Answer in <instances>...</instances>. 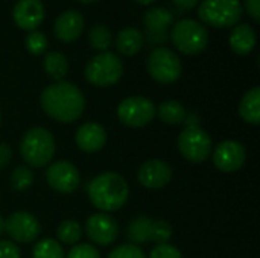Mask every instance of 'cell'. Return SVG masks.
<instances>
[{
  "mask_svg": "<svg viewBox=\"0 0 260 258\" xmlns=\"http://www.w3.org/2000/svg\"><path fill=\"white\" fill-rule=\"evenodd\" d=\"M171 40L181 53L193 56L201 53L207 47L209 32L200 21L183 18L172 26Z\"/></svg>",
  "mask_w": 260,
  "mask_h": 258,
  "instance_id": "4",
  "label": "cell"
},
{
  "mask_svg": "<svg viewBox=\"0 0 260 258\" xmlns=\"http://www.w3.org/2000/svg\"><path fill=\"white\" fill-rule=\"evenodd\" d=\"M174 23V14L166 8H152L145 14V30L149 44H163L169 38V26Z\"/></svg>",
  "mask_w": 260,
  "mask_h": 258,
  "instance_id": "15",
  "label": "cell"
},
{
  "mask_svg": "<svg viewBox=\"0 0 260 258\" xmlns=\"http://www.w3.org/2000/svg\"><path fill=\"white\" fill-rule=\"evenodd\" d=\"M245 9L254 21H260V0H245Z\"/></svg>",
  "mask_w": 260,
  "mask_h": 258,
  "instance_id": "36",
  "label": "cell"
},
{
  "mask_svg": "<svg viewBox=\"0 0 260 258\" xmlns=\"http://www.w3.org/2000/svg\"><path fill=\"white\" fill-rule=\"evenodd\" d=\"M66 258H101V254L94 245L90 243H79L73 245Z\"/></svg>",
  "mask_w": 260,
  "mask_h": 258,
  "instance_id": "32",
  "label": "cell"
},
{
  "mask_svg": "<svg viewBox=\"0 0 260 258\" xmlns=\"http://www.w3.org/2000/svg\"><path fill=\"white\" fill-rule=\"evenodd\" d=\"M171 237H172V227L169 222H166L163 219L151 222L149 242H154L157 245H166V243H169Z\"/></svg>",
  "mask_w": 260,
  "mask_h": 258,
  "instance_id": "29",
  "label": "cell"
},
{
  "mask_svg": "<svg viewBox=\"0 0 260 258\" xmlns=\"http://www.w3.org/2000/svg\"><path fill=\"white\" fill-rule=\"evenodd\" d=\"M56 152L55 138L46 128H30L20 141V155L30 167L40 169L47 166Z\"/></svg>",
  "mask_w": 260,
  "mask_h": 258,
  "instance_id": "3",
  "label": "cell"
},
{
  "mask_svg": "<svg viewBox=\"0 0 260 258\" xmlns=\"http://www.w3.org/2000/svg\"><path fill=\"white\" fill-rule=\"evenodd\" d=\"M177 6L180 8H184V9H190V8H195L198 5L200 0H172Z\"/></svg>",
  "mask_w": 260,
  "mask_h": 258,
  "instance_id": "37",
  "label": "cell"
},
{
  "mask_svg": "<svg viewBox=\"0 0 260 258\" xmlns=\"http://www.w3.org/2000/svg\"><path fill=\"white\" fill-rule=\"evenodd\" d=\"M155 117V105L143 96H131L123 99L117 106V119L128 128H143Z\"/></svg>",
  "mask_w": 260,
  "mask_h": 258,
  "instance_id": "9",
  "label": "cell"
},
{
  "mask_svg": "<svg viewBox=\"0 0 260 258\" xmlns=\"http://www.w3.org/2000/svg\"><path fill=\"white\" fill-rule=\"evenodd\" d=\"M177 146L183 158L195 164L207 161L213 148L210 135L200 125L186 126L178 135Z\"/></svg>",
  "mask_w": 260,
  "mask_h": 258,
  "instance_id": "6",
  "label": "cell"
},
{
  "mask_svg": "<svg viewBox=\"0 0 260 258\" xmlns=\"http://www.w3.org/2000/svg\"><path fill=\"white\" fill-rule=\"evenodd\" d=\"M81 3H93V2H98V0H78Z\"/></svg>",
  "mask_w": 260,
  "mask_h": 258,
  "instance_id": "40",
  "label": "cell"
},
{
  "mask_svg": "<svg viewBox=\"0 0 260 258\" xmlns=\"http://www.w3.org/2000/svg\"><path fill=\"white\" fill-rule=\"evenodd\" d=\"M3 233H5V219L0 216V236H2Z\"/></svg>",
  "mask_w": 260,
  "mask_h": 258,
  "instance_id": "38",
  "label": "cell"
},
{
  "mask_svg": "<svg viewBox=\"0 0 260 258\" xmlns=\"http://www.w3.org/2000/svg\"><path fill=\"white\" fill-rule=\"evenodd\" d=\"M137 179L145 189L158 190L171 182L172 169L166 161L160 158L146 160L137 170Z\"/></svg>",
  "mask_w": 260,
  "mask_h": 258,
  "instance_id": "14",
  "label": "cell"
},
{
  "mask_svg": "<svg viewBox=\"0 0 260 258\" xmlns=\"http://www.w3.org/2000/svg\"><path fill=\"white\" fill-rule=\"evenodd\" d=\"M46 181L49 187L53 189L55 192L62 195H70L76 192V189L79 187L81 176L78 169L72 163L61 160L49 166V169L46 170Z\"/></svg>",
  "mask_w": 260,
  "mask_h": 258,
  "instance_id": "12",
  "label": "cell"
},
{
  "mask_svg": "<svg viewBox=\"0 0 260 258\" xmlns=\"http://www.w3.org/2000/svg\"><path fill=\"white\" fill-rule=\"evenodd\" d=\"M14 23L23 30H35L44 20V6L40 0H18L12 9Z\"/></svg>",
  "mask_w": 260,
  "mask_h": 258,
  "instance_id": "16",
  "label": "cell"
},
{
  "mask_svg": "<svg viewBox=\"0 0 260 258\" xmlns=\"http://www.w3.org/2000/svg\"><path fill=\"white\" fill-rule=\"evenodd\" d=\"M12 160V149L6 143H0V170L5 169Z\"/></svg>",
  "mask_w": 260,
  "mask_h": 258,
  "instance_id": "35",
  "label": "cell"
},
{
  "mask_svg": "<svg viewBox=\"0 0 260 258\" xmlns=\"http://www.w3.org/2000/svg\"><path fill=\"white\" fill-rule=\"evenodd\" d=\"M151 219L148 216H137L134 217L128 228H126V237L131 242V245H146L149 242V228H151Z\"/></svg>",
  "mask_w": 260,
  "mask_h": 258,
  "instance_id": "24",
  "label": "cell"
},
{
  "mask_svg": "<svg viewBox=\"0 0 260 258\" xmlns=\"http://www.w3.org/2000/svg\"><path fill=\"white\" fill-rule=\"evenodd\" d=\"M43 67L47 76L56 82H61L69 73L67 58L61 52H49L43 59Z\"/></svg>",
  "mask_w": 260,
  "mask_h": 258,
  "instance_id": "23",
  "label": "cell"
},
{
  "mask_svg": "<svg viewBox=\"0 0 260 258\" xmlns=\"http://www.w3.org/2000/svg\"><path fill=\"white\" fill-rule=\"evenodd\" d=\"M24 46H26V50L30 53V55H43L47 49V38L44 33L38 32V30H32L27 33L26 40H24Z\"/></svg>",
  "mask_w": 260,
  "mask_h": 258,
  "instance_id": "30",
  "label": "cell"
},
{
  "mask_svg": "<svg viewBox=\"0 0 260 258\" xmlns=\"http://www.w3.org/2000/svg\"><path fill=\"white\" fill-rule=\"evenodd\" d=\"M107 258H148L145 252L136 245H120L114 248Z\"/></svg>",
  "mask_w": 260,
  "mask_h": 258,
  "instance_id": "31",
  "label": "cell"
},
{
  "mask_svg": "<svg viewBox=\"0 0 260 258\" xmlns=\"http://www.w3.org/2000/svg\"><path fill=\"white\" fill-rule=\"evenodd\" d=\"M5 231L17 243H32L41 233L38 219L27 211H15L5 219Z\"/></svg>",
  "mask_w": 260,
  "mask_h": 258,
  "instance_id": "10",
  "label": "cell"
},
{
  "mask_svg": "<svg viewBox=\"0 0 260 258\" xmlns=\"http://www.w3.org/2000/svg\"><path fill=\"white\" fill-rule=\"evenodd\" d=\"M84 30V17L78 11L62 12L53 24V32L58 40L64 43H72L79 38Z\"/></svg>",
  "mask_w": 260,
  "mask_h": 258,
  "instance_id": "18",
  "label": "cell"
},
{
  "mask_svg": "<svg viewBox=\"0 0 260 258\" xmlns=\"http://www.w3.org/2000/svg\"><path fill=\"white\" fill-rule=\"evenodd\" d=\"M88 41H90L93 49L101 50V52H107V49L113 43V35L107 26L98 24V26L91 27V30L88 33Z\"/></svg>",
  "mask_w": 260,
  "mask_h": 258,
  "instance_id": "27",
  "label": "cell"
},
{
  "mask_svg": "<svg viewBox=\"0 0 260 258\" xmlns=\"http://www.w3.org/2000/svg\"><path fill=\"white\" fill-rule=\"evenodd\" d=\"M212 160L218 170L224 173H233L244 167L247 161V151L242 143L225 140L213 149Z\"/></svg>",
  "mask_w": 260,
  "mask_h": 258,
  "instance_id": "11",
  "label": "cell"
},
{
  "mask_svg": "<svg viewBox=\"0 0 260 258\" xmlns=\"http://www.w3.org/2000/svg\"><path fill=\"white\" fill-rule=\"evenodd\" d=\"M0 123H2V111H0Z\"/></svg>",
  "mask_w": 260,
  "mask_h": 258,
  "instance_id": "41",
  "label": "cell"
},
{
  "mask_svg": "<svg viewBox=\"0 0 260 258\" xmlns=\"http://www.w3.org/2000/svg\"><path fill=\"white\" fill-rule=\"evenodd\" d=\"M9 182L15 192H24L34 184V173L29 167L18 166L12 170V173L9 176Z\"/></svg>",
  "mask_w": 260,
  "mask_h": 258,
  "instance_id": "28",
  "label": "cell"
},
{
  "mask_svg": "<svg viewBox=\"0 0 260 258\" xmlns=\"http://www.w3.org/2000/svg\"><path fill=\"white\" fill-rule=\"evenodd\" d=\"M123 64L111 52H101L85 65V79L94 87H110L120 81Z\"/></svg>",
  "mask_w": 260,
  "mask_h": 258,
  "instance_id": "5",
  "label": "cell"
},
{
  "mask_svg": "<svg viewBox=\"0 0 260 258\" xmlns=\"http://www.w3.org/2000/svg\"><path fill=\"white\" fill-rule=\"evenodd\" d=\"M149 258H184L183 254L180 252L178 248L166 243V245H157L151 254H149Z\"/></svg>",
  "mask_w": 260,
  "mask_h": 258,
  "instance_id": "33",
  "label": "cell"
},
{
  "mask_svg": "<svg viewBox=\"0 0 260 258\" xmlns=\"http://www.w3.org/2000/svg\"><path fill=\"white\" fill-rule=\"evenodd\" d=\"M256 32L250 24H238L230 33V47L236 55L245 56L256 47Z\"/></svg>",
  "mask_w": 260,
  "mask_h": 258,
  "instance_id": "19",
  "label": "cell"
},
{
  "mask_svg": "<svg viewBox=\"0 0 260 258\" xmlns=\"http://www.w3.org/2000/svg\"><path fill=\"white\" fill-rule=\"evenodd\" d=\"M40 105L50 119L59 123H72L84 114L85 97L76 85L61 81L41 91Z\"/></svg>",
  "mask_w": 260,
  "mask_h": 258,
  "instance_id": "1",
  "label": "cell"
},
{
  "mask_svg": "<svg viewBox=\"0 0 260 258\" xmlns=\"http://www.w3.org/2000/svg\"><path fill=\"white\" fill-rule=\"evenodd\" d=\"M137 3H140V5H151V3H154L155 0H136Z\"/></svg>",
  "mask_w": 260,
  "mask_h": 258,
  "instance_id": "39",
  "label": "cell"
},
{
  "mask_svg": "<svg viewBox=\"0 0 260 258\" xmlns=\"http://www.w3.org/2000/svg\"><path fill=\"white\" fill-rule=\"evenodd\" d=\"M155 114L158 116V119L163 123H166L169 126H178L186 122V117L189 113L183 103H180L177 100H166V102L160 103L158 108H155Z\"/></svg>",
  "mask_w": 260,
  "mask_h": 258,
  "instance_id": "22",
  "label": "cell"
},
{
  "mask_svg": "<svg viewBox=\"0 0 260 258\" xmlns=\"http://www.w3.org/2000/svg\"><path fill=\"white\" fill-rule=\"evenodd\" d=\"M0 258H21V251L14 242L0 240Z\"/></svg>",
  "mask_w": 260,
  "mask_h": 258,
  "instance_id": "34",
  "label": "cell"
},
{
  "mask_svg": "<svg viewBox=\"0 0 260 258\" xmlns=\"http://www.w3.org/2000/svg\"><path fill=\"white\" fill-rule=\"evenodd\" d=\"M88 199L101 213H113L120 210L128 198L129 187L125 178L116 172H102L94 176L87 189Z\"/></svg>",
  "mask_w": 260,
  "mask_h": 258,
  "instance_id": "2",
  "label": "cell"
},
{
  "mask_svg": "<svg viewBox=\"0 0 260 258\" xmlns=\"http://www.w3.org/2000/svg\"><path fill=\"white\" fill-rule=\"evenodd\" d=\"M239 116L244 122L257 126L260 123V88L254 87L244 94L239 103Z\"/></svg>",
  "mask_w": 260,
  "mask_h": 258,
  "instance_id": "21",
  "label": "cell"
},
{
  "mask_svg": "<svg viewBox=\"0 0 260 258\" xmlns=\"http://www.w3.org/2000/svg\"><path fill=\"white\" fill-rule=\"evenodd\" d=\"M56 237L61 245H76L82 237V228L73 219L62 220L56 228Z\"/></svg>",
  "mask_w": 260,
  "mask_h": 258,
  "instance_id": "25",
  "label": "cell"
},
{
  "mask_svg": "<svg viewBox=\"0 0 260 258\" xmlns=\"http://www.w3.org/2000/svg\"><path fill=\"white\" fill-rule=\"evenodd\" d=\"M241 15V0H203L198 8V17L213 27L235 26Z\"/></svg>",
  "mask_w": 260,
  "mask_h": 258,
  "instance_id": "7",
  "label": "cell"
},
{
  "mask_svg": "<svg viewBox=\"0 0 260 258\" xmlns=\"http://www.w3.org/2000/svg\"><path fill=\"white\" fill-rule=\"evenodd\" d=\"M143 43H145L143 33L134 27L122 29L116 36V47L119 53L125 56H134L136 53H139L143 47Z\"/></svg>",
  "mask_w": 260,
  "mask_h": 258,
  "instance_id": "20",
  "label": "cell"
},
{
  "mask_svg": "<svg viewBox=\"0 0 260 258\" xmlns=\"http://www.w3.org/2000/svg\"><path fill=\"white\" fill-rule=\"evenodd\" d=\"M75 143L82 152L96 154L107 144V131L96 122L82 123L75 132Z\"/></svg>",
  "mask_w": 260,
  "mask_h": 258,
  "instance_id": "17",
  "label": "cell"
},
{
  "mask_svg": "<svg viewBox=\"0 0 260 258\" xmlns=\"http://www.w3.org/2000/svg\"><path fill=\"white\" fill-rule=\"evenodd\" d=\"M149 76L158 84H172L181 76V61L175 52L168 47L154 49L146 61Z\"/></svg>",
  "mask_w": 260,
  "mask_h": 258,
  "instance_id": "8",
  "label": "cell"
},
{
  "mask_svg": "<svg viewBox=\"0 0 260 258\" xmlns=\"http://www.w3.org/2000/svg\"><path fill=\"white\" fill-rule=\"evenodd\" d=\"M32 258H66V254L58 240L41 239L32 249Z\"/></svg>",
  "mask_w": 260,
  "mask_h": 258,
  "instance_id": "26",
  "label": "cell"
},
{
  "mask_svg": "<svg viewBox=\"0 0 260 258\" xmlns=\"http://www.w3.org/2000/svg\"><path fill=\"white\" fill-rule=\"evenodd\" d=\"M85 234L91 243L110 246L119 236V225L110 214L94 213L85 222Z\"/></svg>",
  "mask_w": 260,
  "mask_h": 258,
  "instance_id": "13",
  "label": "cell"
}]
</instances>
